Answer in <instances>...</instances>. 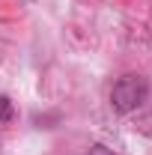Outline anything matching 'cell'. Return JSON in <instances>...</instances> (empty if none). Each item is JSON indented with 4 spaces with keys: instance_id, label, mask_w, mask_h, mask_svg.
I'll return each instance as SVG.
<instances>
[{
    "instance_id": "cell-1",
    "label": "cell",
    "mask_w": 152,
    "mask_h": 155,
    "mask_svg": "<svg viewBox=\"0 0 152 155\" xmlns=\"http://www.w3.org/2000/svg\"><path fill=\"white\" fill-rule=\"evenodd\" d=\"M146 98H149V81L143 75H137V72L116 78V84L111 87V107L122 116L140 110Z\"/></svg>"
},
{
    "instance_id": "cell-2",
    "label": "cell",
    "mask_w": 152,
    "mask_h": 155,
    "mask_svg": "<svg viewBox=\"0 0 152 155\" xmlns=\"http://www.w3.org/2000/svg\"><path fill=\"white\" fill-rule=\"evenodd\" d=\"M134 128H137L140 134L152 137V110H149V114H140V116H137V119H134Z\"/></svg>"
},
{
    "instance_id": "cell-3",
    "label": "cell",
    "mask_w": 152,
    "mask_h": 155,
    "mask_svg": "<svg viewBox=\"0 0 152 155\" xmlns=\"http://www.w3.org/2000/svg\"><path fill=\"white\" fill-rule=\"evenodd\" d=\"M12 116H15V107H12L9 96H0V122H9Z\"/></svg>"
},
{
    "instance_id": "cell-4",
    "label": "cell",
    "mask_w": 152,
    "mask_h": 155,
    "mask_svg": "<svg viewBox=\"0 0 152 155\" xmlns=\"http://www.w3.org/2000/svg\"><path fill=\"white\" fill-rule=\"evenodd\" d=\"M87 155H119V152H114V149H107L104 143H93V146H90V152H87Z\"/></svg>"
}]
</instances>
